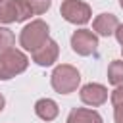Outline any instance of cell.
<instances>
[{"mask_svg": "<svg viewBox=\"0 0 123 123\" xmlns=\"http://www.w3.org/2000/svg\"><path fill=\"white\" fill-rule=\"evenodd\" d=\"M71 48L79 56H90L98 48V37L90 29H79L71 35Z\"/></svg>", "mask_w": 123, "mask_h": 123, "instance_id": "cell-6", "label": "cell"}, {"mask_svg": "<svg viewBox=\"0 0 123 123\" xmlns=\"http://www.w3.org/2000/svg\"><path fill=\"white\" fill-rule=\"evenodd\" d=\"M50 83H52V88L60 94H69V92H75L79 83H81V75L79 71L69 65V63H62L58 65L52 75H50Z\"/></svg>", "mask_w": 123, "mask_h": 123, "instance_id": "cell-1", "label": "cell"}, {"mask_svg": "<svg viewBox=\"0 0 123 123\" xmlns=\"http://www.w3.org/2000/svg\"><path fill=\"white\" fill-rule=\"evenodd\" d=\"M48 33H50V29H48L46 21H42V19H35V21L27 23V25L21 29L19 44H21L25 50L33 52V50H37L38 46H42V44L48 40Z\"/></svg>", "mask_w": 123, "mask_h": 123, "instance_id": "cell-3", "label": "cell"}, {"mask_svg": "<svg viewBox=\"0 0 123 123\" xmlns=\"http://www.w3.org/2000/svg\"><path fill=\"white\" fill-rule=\"evenodd\" d=\"M31 54H33V62H35L37 65L48 67V65H52V63L58 60V56H60V46H58L56 40L48 38L42 46H38V48L33 50Z\"/></svg>", "mask_w": 123, "mask_h": 123, "instance_id": "cell-8", "label": "cell"}, {"mask_svg": "<svg viewBox=\"0 0 123 123\" xmlns=\"http://www.w3.org/2000/svg\"><path fill=\"white\" fill-rule=\"evenodd\" d=\"M29 65V58L15 48L0 52V81H8L19 73H23Z\"/></svg>", "mask_w": 123, "mask_h": 123, "instance_id": "cell-2", "label": "cell"}, {"mask_svg": "<svg viewBox=\"0 0 123 123\" xmlns=\"http://www.w3.org/2000/svg\"><path fill=\"white\" fill-rule=\"evenodd\" d=\"M121 52H123V48H121Z\"/></svg>", "mask_w": 123, "mask_h": 123, "instance_id": "cell-19", "label": "cell"}, {"mask_svg": "<svg viewBox=\"0 0 123 123\" xmlns=\"http://www.w3.org/2000/svg\"><path fill=\"white\" fill-rule=\"evenodd\" d=\"M13 44H15V35L8 27H0V52L10 50Z\"/></svg>", "mask_w": 123, "mask_h": 123, "instance_id": "cell-14", "label": "cell"}, {"mask_svg": "<svg viewBox=\"0 0 123 123\" xmlns=\"http://www.w3.org/2000/svg\"><path fill=\"white\" fill-rule=\"evenodd\" d=\"M65 123H102V115L96 110L88 108H73L67 115Z\"/></svg>", "mask_w": 123, "mask_h": 123, "instance_id": "cell-10", "label": "cell"}, {"mask_svg": "<svg viewBox=\"0 0 123 123\" xmlns=\"http://www.w3.org/2000/svg\"><path fill=\"white\" fill-rule=\"evenodd\" d=\"M110 100L113 106L115 123H123V86H115V90H111L110 94Z\"/></svg>", "mask_w": 123, "mask_h": 123, "instance_id": "cell-12", "label": "cell"}, {"mask_svg": "<svg viewBox=\"0 0 123 123\" xmlns=\"http://www.w3.org/2000/svg\"><path fill=\"white\" fill-rule=\"evenodd\" d=\"M119 6H121V8H123V0H119Z\"/></svg>", "mask_w": 123, "mask_h": 123, "instance_id": "cell-18", "label": "cell"}, {"mask_svg": "<svg viewBox=\"0 0 123 123\" xmlns=\"http://www.w3.org/2000/svg\"><path fill=\"white\" fill-rule=\"evenodd\" d=\"M4 104H6V100H4V96H2V94H0V111H2V110H4Z\"/></svg>", "mask_w": 123, "mask_h": 123, "instance_id": "cell-17", "label": "cell"}, {"mask_svg": "<svg viewBox=\"0 0 123 123\" xmlns=\"http://www.w3.org/2000/svg\"><path fill=\"white\" fill-rule=\"evenodd\" d=\"M27 2H29V6H31V10H33L35 15L44 13L50 8V4H52V0H27Z\"/></svg>", "mask_w": 123, "mask_h": 123, "instance_id": "cell-15", "label": "cell"}, {"mask_svg": "<svg viewBox=\"0 0 123 123\" xmlns=\"http://www.w3.org/2000/svg\"><path fill=\"white\" fill-rule=\"evenodd\" d=\"M60 13L65 21L73 23V25H85L90 21V15H92V10L86 2H81V0H63L62 2V8H60Z\"/></svg>", "mask_w": 123, "mask_h": 123, "instance_id": "cell-5", "label": "cell"}, {"mask_svg": "<svg viewBox=\"0 0 123 123\" xmlns=\"http://www.w3.org/2000/svg\"><path fill=\"white\" fill-rule=\"evenodd\" d=\"M33 13L27 0H0V23H21Z\"/></svg>", "mask_w": 123, "mask_h": 123, "instance_id": "cell-4", "label": "cell"}, {"mask_svg": "<svg viewBox=\"0 0 123 123\" xmlns=\"http://www.w3.org/2000/svg\"><path fill=\"white\" fill-rule=\"evenodd\" d=\"M108 81L113 86H123V62L113 60L108 65Z\"/></svg>", "mask_w": 123, "mask_h": 123, "instance_id": "cell-13", "label": "cell"}, {"mask_svg": "<svg viewBox=\"0 0 123 123\" xmlns=\"http://www.w3.org/2000/svg\"><path fill=\"white\" fill-rule=\"evenodd\" d=\"M117 25H119V21H117V17H115L113 13H100V15L92 21V29H94L98 35H102V37L113 35L115 29H117Z\"/></svg>", "mask_w": 123, "mask_h": 123, "instance_id": "cell-9", "label": "cell"}, {"mask_svg": "<svg viewBox=\"0 0 123 123\" xmlns=\"http://www.w3.org/2000/svg\"><path fill=\"white\" fill-rule=\"evenodd\" d=\"M35 113H37L42 121H52V119L58 117L60 108H58V104H56L54 100H50V98H40V100H37V104H35Z\"/></svg>", "mask_w": 123, "mask_h": 123, "instance_id": "cell-11", "label": "cell"}, {"mask_svg": "<svg viewBox=\"0 0 123 123\" xmlns=\"http://www.w3.org/2000/svg\"><path fill=\"white\" fill-rule=\"evenodd\" d=\"M79 96H81V102L83 104L92 106V108H98V106H102L108 100V88L104 85H98V83H88V85H85L81 88Z\"/></svg>", "mask_w": 123, "mask_h": 123, "instance_id": "cell-7", "label": "cell"}, {"mask_svg": "<svg viewBox=\"0 0 123 123\" xmlns=\"http://www.w3.org/2000/svg\"><path fill=\"white\" fill-rule=\"evenodd\" d=\"M113 35H115L117 42H119V44H123V23H121V25H117V29H115V33H113Z\"/></svg>", "mask_w": 123, "mask_h": 123, "instance_id": "cell-16", "label": "cell"}]
</instances>
